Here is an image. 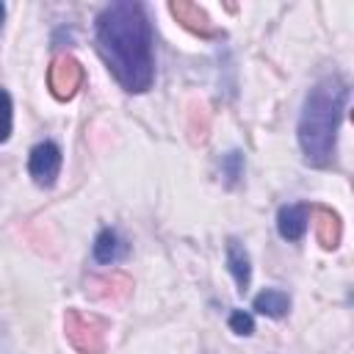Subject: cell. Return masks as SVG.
Here are the masks:
<instances>
[{
    "instance_id": "6da1fadb",
    "label": "cell",
    "mask_w": 354,
    "mask_h": 354,
    "mask_svg": "<svg viewBox=\"0 0 354 354\" xmlns=\"http://www.w3.org/2000/svg\"><path fill=\"white\" fill-rule=\"evenodd\" d=\"M97 47L113 77L133 94H141L155 80L152 30L138 3H111L97 17Z\"/></svg>"
},
{
    "instance_id": "7a4b0ae2",
    "label": "cell",
    "mask_w": 354,
    "mask_h": 354,
    "mask_svg": "<svg viewBox=\"0 0 354 354\" xmlns=\"http://www.w3.org/2000/svg\"><path fill=\"white\" fill-rule=\"evenodd\" d=\"M346 97H348V88L337 75L324 77L310 88L299 116V144L307 163L326 166L332 160Z\"/></svg>"
},
{
    "instance_id": "3957f363",
    "label": "cell",
    "mask_w": 354,
    "mask_h": 354,
    "mask_svg": "<svg viewBox=\"0 0 354 354\" xmlns=\"http://www.w3.org/2000/svg\"><path fill=\"white\" fill-rule=\"evenodd\" d=\"M64 332H66V340L80 354H105V335H108L105 318L72 307L64 315Z\"/></svg>"
},
{
    "instance_id": "277c9868",
    "label": "cell",
    "mask_w": 354,
    "mask_h": 354,
    "mask_svg": "<svg viewBox=\"0 0 354 354\" xmlns=\"http://www.w3.org/2000/svg\"><path fill=\"white\" fill-rule=\"evenodd\" d=\"M47 80H50L53 97L69 100V97H75V91H77L80 83H83V66H80V61L72 58V55H58V58L53 61V66H50Z\"/></svg>"
},
{
    "instance_id": "5b68a950",
    "label": "cell",
    "mask_w": 354,
    "mask_h": 354,
    "mask_svg": "<svg viewBox=\"0 0 354 354\" xmlns=\"http://www.w3.org/2000/svg\"><path fill=\"white\" fill-rule=\"evenodd\" d=\"M28 169H30V177H33L39 185L50 188V185L55 183L58 171H61V149H58L53 141H41V144H36L33 152H30V163H28Z\"/></svg>"
},
{
    "instance_id": "8992f818",
    "label": "cell",
    "mask_w": 354,
    "mask_h": 354,
    "mask_svg": "<svg viewBox=\"0 0 354 354\" xmlns=\"http://www.w3.org/2000/svg\"><path fill=\"white\" fill-rule=\"evenodd\" d=\"M169 11L174 14V19H177L185 30H191V33H196V36H202V39H216V36H218V30L213 28L207 11L199 8L196 3H191V0H171V3H169Z\"/></svg>"
},
{
    "instance_id": "52a82bcc",
    "label": "cell",
    "mask_w": 354,
    "mask_h": 354,
    "mask_svg": "<svg viewBox=\"0 0 354 354\" xmlns=\"http://www.w3.org/2000/svg\"><path fill=\"white\" fill-rule=\"evenodd\" d=\"M307 216L315 227V238L324 249H337L340 246V235H343V224L340 216L326 207V205H307Z\"/></svg>"
},
{
    "instance_id": "ba28073f",
    "label": "cell",
    "mask_w": 354,
    "mask_h": 354,
    "mask_svg": "<svg viewBox=\"0 0 354 354\" xmlns=\"http://www.w3.org/2000/svg\"><path fill=\"white\" fill-rule=\"evenodd\" d=\"M130 290H133V279L122 271L88 277V282H86V293L91 299H102V301H122V299H127Z\"/></svg>"
},
{
    "instance_id": "9c48e42d",
    "label": "cell",
    "mask_w": 354,
    "mask_h": 354,
    "mask_svg": "<svg viewBox=\"0 0 354 354\" xmlns=\"http://www.w3.org/2000/svg\"><path fill=\"white\" fill-rule=\"evenodd\" d=\"M277 230L288 241H299L307 230V205H285L277 216Z\"/></svg>"
},
{
    "instance_id": "30bf717a",
    "label": "cell",
    "mask_w": 354,
    "mask_h": 354,
    "mask_svg": "<svg viewBox=\"0 0 354 354\" xmlns=\"http://www.w3.org/2000/svg\"><path fill=\"white\" fill-rule=\"evenodd\" d=\"M227 266H230V271H232V277H235L238 290L243 293V290L249 288V279H252V266H249L246 249H243L235 238L227 241Z\"/></svg>"
},
{
    "instance_id": "8fae6325",
    "label": "cell",
    "mask_w": 354,
    "mask_h": 354,
    "mask_svg": "<svg viewBox=\"0 0 354 354\" xmlns=\"http://www.w3.org/2000/svg\"><path fill=\"white\" fill-rule=\"evenodd\" d=\"M288 307H290V299L282 290H263L254 296V310L268 318H282L288 313Z\"/></svg>"
},
{
    "instance_id": "7c38bea8",
    "label": "cell",
    "mask_w": 354,
    "mask_h": 354,
    "mask_svg": "<svg viewBox=\"0 0 354 354\" xmlns=\"http://www.w3.org/2000/svg\"><path fill=\"white\" fill-rule=\"evenodd\" d=\"M119 254H122V241H119V235H116L113 230H102V232L97 235V241H94V257H97L100 263H113Z\"/></svg>"
},
{
    "instance_id": "4fadbf2b",
    "label": "cell",
    "mask_w": 354,
    "mask_h": 354,
    "mask_svg": "<svg viewBox=\"0 0 354 354\" xmlns=\"http://www.w3.org/2000/svg\"><path fill=\"white\" fill-rule=\"evenodd\" d=\"M11 133V97L0 88V141H6Z\"/></svg>"
},
{
    "instance_id": "5bb4252c",
    "label": "cell",
    "mask_w": 354,
    "mask_h": 354,
    "mask_svg": "<svg viewBox=\"0 0 354 354\" xmlns=\"http://www.w3.org/2000/svg\"><path fill=\"white\" fill-rule=\"evenodd\" d=\"M230 326H232V332H238V335H252L254 321H252V315H249V313L235 310V313L230 315Z\"/></svg>"
},
{
    "instance_id": "9a60e30c",
    "label": "cell",
    "mask_w": 354,
    "mask_h": 354,
    "mask_svg": "<svg viewBox=\"0 0 354 354\" xmlns=\"http://www.w3.org/2000/svg\"><path fill=\"white\" fill-rule=\"evenodd\" d=\"M3 17H6V8H3V3H0V25H3Z\"/></svg>"
}]
</instances>
